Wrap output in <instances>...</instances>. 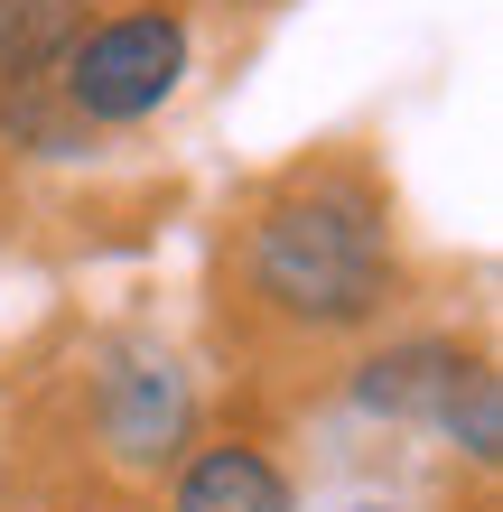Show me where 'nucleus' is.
Segmentation results:
<instances>
[{"label":"nucleus","instance_id":"9b49d317","mask_svg":"<svg viewBox=\"0 0 503 512\" xmlns=\"http://www.w3.org/2000/svg\"><path fill=\"white\" fill-rule=\"evenodd\" d=\"M243 10H271V0H243Z\"/></svg>","mask_w":503,"mask_h":512},{"label":"nucleus","instance_id":"6e6552de","mask_svg":"<svg viewBox=\"0 0 503 512\" xmlns=\"http://www.w3.org/2000/svg\"><path fill=\"white\" fill-rule=\"evenodd\" d=\"M429 438H448L476 475H494V457H503V373L485 364V373L466 382L448 410H438V429H429Z\"/></svg>","mask_w":503,"mask_h":512},{"label":"nucleus","instance_id":"7ed1b4c3","mask_svg":"<svg viewBox=\"0 0 503 512\" xmlns=\"http://www.w3.org/2000/svg\"><path fill=\"white\" fill-rule=\"evenodd\" d=\"M84 429L112 475H168L196 438V382L159 336H103L84 364Z\"/></svg>","mask_w":503,"mask_h":512},{"label":"nucleus","instance_id":"f03ea898","mask_svg":"<svg viewBox=\"0 0 503 512\" xmlns=\"http://www.w3.org/2000/svg\"><path fill=\"white\" fill-rule=\"evenodd\" d=\"M187 75H196V28H187V10H168V0H131V10H112V19H84L75 47L56 56V94L75 103V122L94 140L159 122V112L187 94Z\"/></svg>","mask_w":503,"mask_h":512},{"label":"nucleus","instance_id":"f257e3e1","mask_svg":"<svg viewBox=\"0 0 503 512\" xmlns=\"http://www.w3.org/2000/svg\"><path fill=\"white\" fill-rule=\"evenodd\" d=\"M233 298L289 345L373 336L401 298V224L392 187L364 159H299L252 196L233 233Z\"/></svg>","mask_w":503,"mask_h":512},{"label":"nucleus","instance_id":"20e7f679","mask_svg":"<svg viewBox=\"0 0 503 512\" xmlns=\"http://www.w3.org/2000/svg\"><path fill=\"white\" fill-rule=\"evenodd\" d=\"M485 364L494 354L457 345V336H382L364 364L345 373V401L364 419H382V429H438V410H448Z\"/></svg>","mask_w":503,"mask_h":512},{"label":"nucleus","instance_id":"39448f33","mask_svg":"<svg viewBox=\"0 0 503 512\" xmlns=\"http://www.w3.org/2000/svg\"><path fill=\"white\" fill-rule=\"evenodd\" d=\"M168 512H299V485L261 438H187L168 466Z\"/></svg>","mask_w":503,"mask_h":512},{"label":"nucleus","instance_id":"1a4fd4ad","mask_svg":"<svg viewBox=\"0 0 503 512\" xmlns=\"http://www.w3.org/2000/svg\"><path fill=\"white\" fill-rule=\"evenodd\" d=\"M75 512H140V503H75Z\"/></svg>","mask_w":503,"mask_h":512},{"label":"nucleus","instance_id":"9d476101","mask_svg":"<svg viewBox=\"0 0 503 512\" xmlns=\"http://www.w3.org/2000/svg\"><path fill=\"white\" fill-rule=\"evenodd\" d=\"M354 512H401V503H354Z\"/></svg>","mask_w":503,"mask_h":512},{"label":"nucleus","instance_id":"0eeeda50","mask_svg":"<svg viewBox=\"0 0 503 512\" xmlns=\"http://www.w3.org/2000/svg\"><path fill=\"white\" fill-rule=\"evenodd\" d=\"M84 19H94V0H0V84L56 75Z\"/></svg>","mask_w":503,"mask_h":512},{"label":"nucleus","instance_id":"423d86ee","mask_svg":"<svg viewBox=\"0 0 503 512\" xmlns=\"http://www.w3.org/2000/svg\"><path fill=\"white\" fill-rule=\"evenodd\" d=\"M0 149L28 168H75V159H94V131L75 122L56 75H28V84H0Z\"/></svg>","mask_w":503,"mask_h":512}]
</instances>
